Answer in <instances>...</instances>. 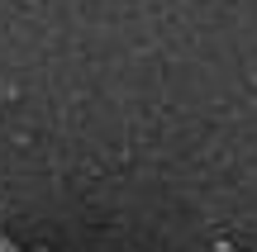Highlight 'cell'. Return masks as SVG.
<instances>
[{
    "label": "cell",
    "mask_w": 257,
    "mask_h": 252,
    "mask_svg": "<svg viewBox=\"0 0 257 252\" xmlns=\"http://www.w3.org/2000/svg\"><path fill=\"white\" fill-rule=\"evenodd\" d=\"M0 252H15V247H5V243H0Z\"/></svg>",
    "instance_id": "obj_1"
}]
</instances>
